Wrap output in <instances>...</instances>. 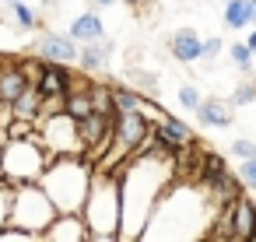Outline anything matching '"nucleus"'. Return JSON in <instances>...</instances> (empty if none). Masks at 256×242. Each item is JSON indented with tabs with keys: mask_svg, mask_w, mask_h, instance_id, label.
Masks as SVG:
<instances>
[{
	"mask_svg": "<svg viewBox=\"0 0 256 242\" xmlns=\"http://www.w3.org/2000/svg\"><path fill=\"white\" fill-rule=\"evenodd\" d=\"M92 179H95V168L84 154H60L42 172L39 182L46 186V193L53 196L60 214H81L88 204V193H92Z\"/></svg>",
	"mask_w": 256,
	"mask_h": 242,
	"instance_id": "f257e3e1",
	"label": "nucleus"
},
{
	"mask_svg": "<svg viewBox=\"0 0 256 242\" xmlns=\"http://www.w3.org/2000/svg\"><path fill=\"white\" fill-rule=\"evenodd\" d=\"M84 221L92 228V238L106 242V238H120L123 232V196H120V176H109L102 168H95L92 179V193L84 204Z\"/></svg>",
	"mask_w": 256,
	"mask_h": 242,
	"instance_id": "f03ea898",
	"label": "nucleus"
},
{
	"mask_svg": "<svg viewBox=\"0 0 256 242\" xmlns=\"http://www.w3.org/2000/svg\"><path fill=\"white\" fill-rule=\"evenodd\" d=\"M60 154L50 151L42 144V137H11L8 148L0 151V179L11 186H25V182H39L42 172L56 162Z\"/></svg>",
	"mask_w": 256,
	"mask_h": 242,
	"instance_id": "7ed1b4c3",
	"label": "nucleus"
},
{
	"mask_svg": "<svg viewBox=\"0 0 256 242\" xmlns=\"http://www.w3.org/2000/svg\"><path fill=\"white\" fill-rule=\"evenodd\" d=\"M56 204L53 196L46 193L42 182H25V186H14V200H11V224H22L28 232H36L39 238L46 235V228L56 221Z\"/></svg>",
	"mask_w": 256,
	"mask_h": 242,
	"instance_id": "20e7f679",
	"label": "nucleus"
},
{
	"mask_svg": "<svg viewBox=\"0 0 256 242\" xmlns=\"http://www.w3.org/2000/svg\"><path fill=\"white\" fill-rule=\"evenodd\" d=\"M39 137L50 151L56 154H84V140H81V126L70 112L60 116H46L39 120Z\"/></svg>",
	"mask_w": 256,
	"mask_h": 242,
	"instance_id": "39448f33",
	"label": "nucleus"
},
{
	"mask_svg": "<svg viewBox=\"0 0 256 242\" xmlns=\"http://www.w3.org/2000/svg\"><path fill=\"white\" fill-rule=\"evenodd\" d=\"M39 56H42L46 64H70V60H78V39H74V36H56V32H50V36L39 39Z\"/></svg>",
	"mask_w": 256,
	"mask_h": 242,
	"instance_id": "423d86ee",
	"label": "nucleus"
},
{
	"mask_svg": "<svg viewBox=\"0 0 256 242\" xmlns=\"http://www.w3.org/2000/svg\"><path fill=\"white\" fill-rule=\"evenodd\" d=\"M42 238H53V242H60V238L81 242V238H92V228H88L84 214H56V221L46 228Z\"/></svg>",
	"mask_w": 256,
	"mask_h": 242,
	"instance_id": "0eeeda50",
	"label": "nucleus"
},
{
	"mask_svg": "<svg viewBox=\"0 0 256 242\" xmlns=\"http://www.w3.org/2000/svg\"><path fill=\"white\" fill-rule=\"evenodd\" d=\"M28 84L32 81H28L22 64H4V67H0V102H14Z\"/></svg>",
	"mask_w": 256,
	"mask_h": 242,
	"instance_id": "6e6552de",
	"label": "nucleus"
},
{
	"mask_svg": "<svg viewBox=\"0 0 256 242\" xmlns=\"http://www.w3.org/2000/svg\"><path fill=\"white\" fill-rule=\"evenodd\" d=\"M154 134H158L162 148H168V151H182V148L196 144V140L190 137V126H186V123H179V120H168V116L154 126Z\"/></svg>",
	"mask_w": 256,
	"mask_h": 242,
	"instance_id": "1a4fd4ad",
	"label": "nucleus"
},
{
	"mask_svg": "<svg viewBox=\"0 0 256 242\" xmlns=\"http://www.w3.org/2000/svg\"><path fill=\"white\" fill-rule=\"evenodd\" d=\"M168 46H172V56H176L179 64H196V60H204V42H200L196 32H190V28H179Z\"/></svg>",
	"mask_w": 256,
	"mask_h": 242,
	"instance_id": "9d476101",
	"label": "nucleus"
},
{
	"mask_svg": "<svg viewBox=\"0 0 256 242\" xmlns=\"http://www.w3.org/2000/svg\"><path fill=\"white\" fill-rule=\"evenodd\" d=\"M39 88H42V95H70V88H74V74L67 70V64H46Z\"/></svg>",
	"mask_w": 256,
	"mask_h": 242,
	"instance_id": "9b49d317",
	"label": "nucleus"
},
{
	"mask_svg": "<svg viewBox=\"0 0 256 242\" xmlns=\"http://www.w3.org/2000/svg\"><path fill=\"white\" fill-rule=\"evenodd\" d=\"M256 242V204L238 196L235 200V242Z\"/></svg>",
	"mask_w": 256,
	"mask_h": 242,
	"instance_id": "f8f14e48",
	"label": "nucleus"
},
{
	"mask_svg": "<svg viewBox=\"0 0 256 242\" xmlns=\"http://www.w3.org/2000/svg\"><path fill=\"white\" fill-rule=\"evenodd\" d=\"M109 53H112V42L95 39V42H81V70H102L109 64Z\"/></svg>",
	"mask_w": 256,
	"mask_h": 242,
	"instance_id": "ddd939ff",
	"label": "nucleus"
},
{
	"mask_svg": "<svg viewBox=\"0 0 256 242\" xmlns=\"http://www.w3.org/2000/svg\"><path fill=\"white\" fill-rule=\"evenodd\" d=\"M102 32H106V25H102V18H98L95 11L78 14V18L70 22V36H74L78 42H95V39H102Z\"/></svg>",
	"mask_w": 256,
	"mask_h": 242,
	"instance_id": "4468645a",
	"label": "nucleus"
},
{
	"mask_svg": "<svg viewBox=\"0 0 256 242\" xmlns=\"http://www.w3.org/2000/svg\"><path fill=\"white\" fill-rule=\"evenodd\" d=\"M42 88L39 84H28L14 102H11V109H14V116H25V120H39V109H42Z\"/></svg>",
	"mask_w": 256,
	"mask_h": 242,
	"instance_id": "2eb2a0df",
	"label": "nucleus"
},
{
	"mask_svg": "<svg viewBox=\"0 0 256 242\" xmlns=\"http://www.w3.org/2000/svg\"><path fill=\"white\" fill-rule=\"evenodd\" d=\"M200 123L204 126H228L232 123V102H221V98H207L200 109H196Z\"/></svg>",
	"mask_w": 256,
	"mask_h": 242,
	"instance_id": "dca6fc26",
	"label": "nucleus"
},
{
	"mask_svg": "<svg viewBox=\"0 0 256 242\" xmlns=\"http://www.w3.org/2000/svg\"><path fill=\"white\" fill-rule=\"evenodd\" d=\"M224 25L228 28L252 25V0H224Z\"/></svg>",
	"mask_w": 256,
	"mask_h": 242,
	"instance_id": "f3484780",
	"label": "nucleus"
},
{
	"mask_svg": "<svg viewBox=\"0 0 256 242\" xmlns=\"http://www.w3.org/2000/svg\"><path fill=\"white\" fill-rule=\"evenodd\" d=\"M67 112H70L74 120H84V116H92V112H95L92 92H88V88H84V92H70V95H67Z\"/></svg>",
	"mask_w": 256,
	"mask_h": 242,
	"instance_id": "a211bd4d",
	"label": "nucleus"
},
{
	"mask_svg": "<svg viewBox=\"0 0 256 242\" xmlns=\"http://www.w3.org/2000/svg\"><path fill=\"white\" fill-rule=\"evenodd\" d=\"M88 92H92L95 112H106V116H116V120H120V112H116V102H112V88H109V84H92Z\"/></svg>",
	"mask_w": 256,
	"mask_h": 242,
	"instance_id": "6ab92c4d",
	"label": "nucleus"
},
{
	"mask_svg": "<svg viewBox=\"0 0 256 242\" xmlns=\"http://www.w3.org/2000/svg\"><path fill=\"white\" fill-rule=\"evenodd\" d=\"M112 102H116V112H120V116L144 109V98H140L137 92H130V88H112Z\"/></svg>",
	"mask_w": 256,
	"mask_h": 242,
	"instance_id": "aec40b11",
	"label": "nucleus"
},
{
	"mask_svg": "<svg viewBox=\"0 0 256 242\" xmlns=\"http://www.w3.org/2000/svg\"><path fill=\"white\" fill-rule=\"evenodd\" d=\"M8 8H11V14H14V22H18V25H22L25 32H32V28L39 25V18H36V11H32V8L25 4V0H18V4H8Z\"/></svg>",
	"mask_w": 256,
	"mask_h": 242,
	"instance_id": "412c9836",
	"label": "nucleus"
},
{
	"mask_svg": "<svg viewBox=\"0 0 256 242\" xmlns=\"http://www.w3.org/2000/svg\"><path fill=\"white\" fill-rule=\"evenodd\" d=\"M60 112H67V95H46L42 98V109H39V120L60 116Z\"/></svg>",
	"mask_w": 256,
	"mask_h": 242,
	"instance_id": "4be33fe9",
	"label": "nucleus"
},
{
	"mask_svg": "<svg viewBox=\"0 0 256 242\" xmlns=\"http://www.w3.org/2000/svg\"><path fill=\"white\" fill-rule=\"evenodd\" d=\"M11 200H14V186L0 179V228L11 221Z\"/></svg>",
	"mask_w": 256,
	"mask_h": 242,
	"instance_id": "5701e85b",
	"label": "nucleus"
},
{
	"mask_svg": "<svg viewBox=\"0 0 256 242\" xmlns=\"http://www.w3.org/2000/svg\"><path fill=\"white\" fill-rule=\"evenodd\" d=\"M28 238H39V235L22 228V224H4L0 228V242H28Z\"/></svg>",
	"mask_w": 256,
	"mask_h": 242,
	"instance_id": "b1692460",
	"label": "nucleus"
},
{
	"mask_svg": "<svg viewBox=\"0 0 256 242\" xmlns=\"http://www.w3.org/2000/svg\"><path fill=\"white\" fill-rule=\"evenodd\" d=\"M252 50H249V42H238V46H232V64L238 67V70H249V64H252Z\"/></svg>",
	"mask_w": 256,
	"mask_h": 242,
	"instance_id": "393cba45",
	"label": "nucleus"
},
{
	"mask_svg": "<svg viewBox=\"0 0 256 242\" xmlns=\"http://www.w3.org/2000/svg\"><path fill=\"white\" fill-rule=\"evenodd\" d=\"M249 102H256V81L238 84V92L232 95V106H249Z\"/></svg>",
	"mask_w": 256,
	"mask_h": 242,
	"instance_id": "a878e982",
	"label": "nucleus"
},
{
	"mask_svg": "<svg viewBox=\"0 0 256 242\" xmlns=\"http://www.w3.org/2000/svg\"><path fill=\"white\" fill-rule=\"evenodd\" d=\"M179 102H182L186 109H193V112H196V109L204 106V98H200V92H196L193 84H186V88H179Z\"/></svg>",
	"mask_w": 256,
	"mask_h": 242,
	"instance_id": "bb28decb",
	"label": "nucleus"
},
{
	"mask_svg": "<svg viewBox=\"0 0 256 242\" xmlns=\"http://www.w3.org/2000/svg\"><path fill=\"white\" fill-rule=\"evenodd\" d=\"M238 179H242L249 190H256V158H242V172H238Z\"/></svg>",
	"mask_w": 256,
	"mask_h": 242,
	"instance_id": "cd10ccee",
	"label": "nucleus"
},
{
	"mask_svg": "<svg viewBox=\"0 0 256 242\" xmlns=\"http://www.w3.org/2000/svg\"><path fill=\"white\" fill-rule=\"evenodd\" d=\"M22 67H25L28 81H32V84H39V81H42V70H46V60H39V64H28V60H25Z\"/></svg>",
	"mask_w": 256,
	"mask_h": 242,
	"instance_id": "c85d7f7f",
	"label": "nucleus"
},
{
	"mask_svg": "<svg viewBox=\"0 0 256 242\" xmlns=\"http://www.w3.org/2000/svg\"><path fill=\"white\" fill-rule=\"evenodd\" d=\"M232 154H238V158H256V144H252V140H235V144H232Z\"/></svg>",
	"mask_w": 256,
	"mask_h": 242,
	"instance_id": "c756f323",
	"label": "nucleus"
},
{
	"mask_svg": "<svg viewBox=\"0 0 256 242\" xmlns=\"http://www.w3.org/2000/svg\"><path fill=\"white\" fill-rule=\"evenodd\" d=\"M130 78H134L137 84H144V88H154V74H148V70H137V67H134Z\"/></svg>",
	"mask_w": 256,
	"mask_h": 242,
	"instance_id": "7c9ffc66",
	"label": "nucleus"
},
{
	"mask_svg": "<svg viewBox=\"0 0 256 242\" xmlns=\"http://www.w3.org/2000/svg\"><path fill=\"white\" fill-rule=\"evenodd\" d=\"M218 53H221V39H207L204 42V60H214Z\"/></svg>",
	"mask_w": 256,
	"mask_h": 242,
	"instance_id": "2f4dec72",
	"label": "nucleus"
},
{
	"mask_svg": "<svg viewBox=\"0 0 256 242\" xmlns=\"http://www.w3.org/2000/svg\"><path fill=\"white\" fill-rule=\"evenodd\" d=\"M95 8H109V4H116V0H92Z\"/></svg>",
	"mask_w": 256,
	"mask_h": 242,
	"instance_id": "473e14b6",
	"label": "nucleus"
},
{
	"mask_svg": "<svg viewBox=\"0 0 256 242\" xmlns=\"http://www.w3.org/2000/svg\"><path fill=\"white\" fill-rule=\"evenodd\" d=\"M249 50L256 53V32H249Z\"/></svg>",
	"mask_w": 256,
	"mask_h": 242,
	"instance_id": "72a5a7b5",
	"label": "nucleus"
},
{
	"mask_svg": "<svg viewBox=\"0 0 256 242\" xmlns=\"http://www.w3.org/2000/svg\"><path fill=\"white\" fill-rule=\"evenodd\" d=\"M123 4H130V8H137V4H144V0H123Z\"/></svg>",
	"mask_w": 256,
	"mask_h": 242,
	"instance_id": "f704fd0d",
	"label": "nucleus"
},
{
	"mask_svg": "<svg viewBox=\"0 0 256 242\" xmlns=\"http://www.w3.org/2000/svg\"><path fill=\"white\" fill-rule=\"evenodd\" d=\"M252 25H256V0H252Z\"/></svg>",
	"mask_w": 256,
	"mask_h": 242,
	"instance_id": "c9c22d12",
	"label": "nucleus"
},
{
	"mask_svg": "<svg viewBox=\"0 0 256 242\" xmlns=\"http://www.w3.org/2000/svg\"><path fill=\"white\" fill-rule=\"evenodd\" d=\"M4 4H18V0H4Z\"/></svg>",
	"mask_w": 256,
	"mask_h": 242,
	"instance_id": "e433bc0d",
	"label": "nucleus"
}]
</instances>
